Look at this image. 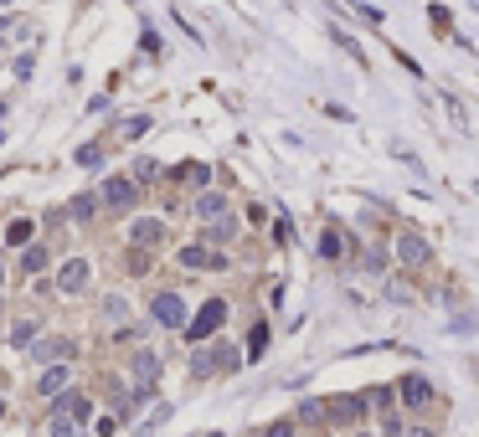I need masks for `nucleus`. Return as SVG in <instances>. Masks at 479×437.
Wrapping results in <instances>:
<instances>
[{"label": "nucleus", "instance_id": "6ab92c4d", "mask_svg": "<svg viewBox=\"0 0 479 437\" xmlns=\"http://www.w3.org/2000/svg\"><path fill=\"white\" fill-rule=\"evenodd\" d=\"M31 340H36V319H21L11 330V345H31Z\"/></svg>", "mask_w": 479, "mask_h": 437}, {"label": "nucleus", "instance_id": "39448f33", "mask_svg": "<svg viewBox=\"0 0 479 437\" xmlns=\"http://www.w3.org/2000/svg\"><path fill=\"white\" fill-rule=\"evenodd\" d=\"M397 396H402L407 406H423V401L433 396V386H428V376H418V370H412V376L397 381Z\"/></svg>", "mask_w": 479, "mask_h": 437}, {"label": "nucleus", "instance_id": "aec40b11", "mask_svg": "<svg viewBox=\"0 0 479 437\" xmlns=\"http://www.w3.org/2000/svg\"><path fill=\"white\" fill-rule=\"evenodd\" d=\"M73 422H78V417H68V411H57V417H52V437H73Z\"/></svg>", "mask_w": 479, "mask_h": 437}, {"label": "nucleus", "instance_id": "f3484780", "mask_svg": "<svg viewBox=\"0 0 479 437\" xmlns=\"http://www.w3.org/2000/svg\"><path fill=\"white\" fill-rule=\"evenodd\" d=\"M248 350H253V360H263V350H268V324H253V335H248Z\"/></svg>", "mask_w": 479, "mask_h": 437}, {"label": "nucleus", "instance_id": "7ed1b4c3", "mask_svg": "<svg viewBox=\"0 0 479 437\" xmlns=\"http://www.w3.org/2000/svg\"><path fill=\"white\" fill-rule=\"evenodd\" d=\"M397 257H402V268H423V262H428V242L418 232H402L397 237Z\"/></svg>", "mask_w": 479, "mask_h": 437}, {"label": "nucleus", "instance_id": "a211bd4d", "mask_svg": "<svg viewBox=\"0 0 479 437\" xmlns=\"http://www.w3.org/2000/svg\"><path fill=\"white\" fill-rule=\"evenodd\" d=\"M21 268H26V273H41V268H47V247H26V257H21Z\"/></svg>", "mask_w": 479, "mask_h": 437}, {"label": "nucleus", "instance_id": "cd10ccee", "mask_svg": "<svg viewBox=\"0 0 479 437\" xmlns=\"http://www.w3.org/2000/svg\"><path fill=\"white\" fill-rule=\"evenodd\" d=\"M268 437H294V422H273V427H268Z\"/></svg>", "mask_w": 479, "mask_h": 437}, {"label": "nucleus", "instance_id": "f8f14e48", "mask_svg": "<svg viewBox=\"0 0 479 437\" xmlns=\"http://www.w3.org/2000/svg\"><path fill=\"white\" fill-rule=\"evenodd\" d=\"M68 355H73V350L62 345V340H36V360H47V365H52V360H68Z\"/></svg>", "mask_w": 479, "mask_h": 437}, {"label": "nucleus", "instance_id": "b1692460", "mask_svg": "<svg viewBox=\"0 0 479 437\" xmlns=\"http://www.w3.org/2000/svg\"><path fill=\"white\" fill-rule=\"evenodd\" d=\"M299 417H304V422H320V417H325V406H320V401H304V406H299Z\"/></svg>", "mask_w": 479, "mask_h": 437}, {"label": "nucleus", "instance_id": "1a4fd4ad", "mask_svg": "<svg viewBox=\"0 0 479 437\" xmlns=\"http://www.w3.org/2000/svg\"><path fill=\"white\" fill-rule=\"evenodd\" d=\"M181 262H186V268H216V273H227V257H216L206 247H181Z\"/></svg>", "mask_w": 479, "mask_h": 437}, {"label": "nucleus", "instance_id": "412c9836", "mask_svg": "<svg viewBox=\"0 0 479 437\" xmlns=\"http://www.w3.org/2000/svg\"><path fill=\"white\" fill-rule=\"evenodd\" d=\"M73 216H78V222H88V216H93V195H78V201H73Z\"/></svg>", "mask_w": 479, "mask_h": 437}, {"label": "nucleus", "instance_id": "423d86ee", "mask_svg": "<svg viewBox=\"0 0 479 437\" xmlns=\"http://www.w3.org/2000/svg\"><path fill=\"white\" fill-rule=\"evenodd\" d=\"M129 237H135V247H155L165 237V222H155V216H140L135 227H129Z\"/></svg>", "mask_w": 479, "mask_h": 437}, {"label": "nucleus", "instance_id": "f03ea898", "mask_svg": "<svg viewBox=\"0 0 479 437\" xmlns=\"http://www.w3.org/2000/svg\"><path fill=\"white\" fill-rule=\"evenodd\" d=\"M222 319H227V303H222V298H211L206 309H201V314H196V319L186 324V335H191V340H206V335H211Z\"/></svg>", "mask_w": 479, "mask_h": 437}, {"label": "nucleus", "instance_id": "dca6fc26", "mask_svg": "<svg viewBox=\"0 0 479 437\" xmlns=\"http://www.w3.org/2000/svg\"><path fill=\"white\" fill-rule=\"evenodd\" d=\"M6 242H11V247H26V242H31V222H21V216H16V222L6 227Z\"/></svg>", "mask_w": 479, "mask_h": 437}, {"label": "nucleus", "instance_id": "c85d7f7f", "mask_svg": "<svg viewBox=\"0 0 479 437\" xmlns=\"http://www.w3.org/2000/svg\"><path fill=\"white\" fill-rule=\"evenodd\" d=\"M407 437H433V432H428V427H418V432H407Z\"/></svg>", "mask_w": 479, "mask_h": 437}, {"label": "nucleus", "instance_id": "a878e982", "mask_svg": "<svg viewBox=\"0 0 479 437\" xmlns=\"http://www.w3.org/2000/svg\"><path fill=\"white\" fill-rule=\"evenodd\" d=\"M144 129H149V119L140 114V119H129V124H124V134H129V139H135V134H144Z\"/></svg>", "mask_w": 479, "mask_h": 437}, {"label": "nucleus", "instance_id": "20e7f679", "mask_svg": "<svg viewBox=\"0 0 479 437\" xmlns=\"http://www.w3.org/2000/svg\"><path fill=\"white\" fill-rule=\"evenodd\" d=\"M57 288H62V293H83V288H88V262H83V257L62 262V273H57Z\"/></svg>", "mask_w": 479, "mask_h": 437}, {"label": "nucleus", "instance_id": "7c9ffc66", "mask_svg": "<svg viewBox=\"0 0 479 437\" xmlns=\"http://www.w3.org/2000/svg\"><path fill=\"white\" fill-rule=\"evenodd\" d=\"M0 283H6V268H0Z\"/></svg>", "mask_w": 479, "mask_h": 437}, {"label": "nucleus", "instance_id": "2f4dec72", "mask_svg": "<svg viewBox=\"0 0 479 437\" xmlns=\"http://www.w3.org/2000/svg\"><path fill=\"white\" fill-rule=\"evenodd\" d=\"M356 437H372V432H356Z\"/></svg>", "mask_w": 479, "mask_h": 437}, {"label": "nucleus", "instance_id": "0eeeda50", "mask_svg": "<svg viewBox=\"0 0 479 437\" xmlns=\"http://www.w3.org/2000/svg\"><path fill=\"white\" fill-rule=\"evenodd\" d=\"M155 376H160V355H155V350H140V355H135V381H140V391L155 386Z\"/></svg>", "mask_w": 479, "mask_h": 437}, {"label": "nucleus", "instance_id": "ddd939ff", "mask_svg": "<svg viewBox=\"0 0 479 437\" xmlns=\"http://www.w3.org/2000/svg\"><path fill=\"white\" fill-rule=\"evenodd\" d=\"M62 411H68V417H88V396H83V391H62Z\"/></svg>", "mask_w": 479, "mask_h": 437}, {"label": "nucleus", "instance_id": "f257e3e1", "mask_svg": "<svg viewBox=\"0 0 479 437\" xmlns=\"http://www.w3.org/2000/svg\"><path fill=\"white\" fill-rule=\"evenodd\" d=\"M149 314H155V324H165V330H181V324H186V303H181V293H160L155 303H149Z\"/></svg>", "mask_w": 479, "mask_h": 437}, {"label": "nucleus", "instance_id": "4468645a", "mask_svg": "<svg viewBox=\"0 0 479 437\" xmlns=\"http://www.w3.org/2000/svg\"><path fill=\"white\" fill-rule=\"evenodd\" d=\"M330 411H335V417H340V422H361V411H366V401H356V396H351V401H345V396H340V401H335Z\"/></svg>", "mask_w": 479, "mask_h": 437}, {"label": "nucleus", "instance_id": "9b49d317", "mask_svg": "<svg viewBox=\"0 0 479 437\" xmlns=\"http://www.w3.org/2000/svg\"><path fill=\"white\" fill-rule=\"evenodd\" d=\"M103 201L108 206H129V201H135V180H108L103 185Z\"/></svg>", "mask_w": 479, "mask_h": 437}, {"label": "nucleus", "instance_id": "9d476101", "mask_svg": "<svg viewBox=\"0 0 479 437\" xmlns=\"http://www.w3.org/2000/svg\"><path fill=\"white\" fill-rule=\"evenodd\" d=\"M196 211H201V222H222V216H227V195H216V190H201V201H196Z\"/></svg>", "mask_w": 479, "mask_h": 437}, {"label": "nucleus", "instance_id": "bb28decb", "mask_svg": "<svg viewBox=\"0 0 479 437\" xmlns=\"http://www.w3.org/2000/svg\"><path fill=\"white\" fill-rule=\"evenodd\" d=\"M320 252H325V257H340V237L330 232V237H325V242H320Z\"/></svg>", "mask_w": 479, "mask_h": 437}, {"label": "nucleus", "instance_id": "4be33fe9", "mask_svg": "<svg viewBox=\"0 0 479 437\" xmlns=\"http://www.w3.org/2000/svg\"><path fill=\"white\" fill-rule=\"evenodd\" d=\"M186 180H191V185H206L211 170H206V165H186Z\"/></svg>", "mask_w": 479, "mask_h": 437}, {"label": "nucleus", "instance_id": "5701e85b", "mask_svg": "<svg viewBox=\"0 0 479 437\" xmlns=\"http://www.w3.org/2000/svg\"><path fill=\"white\" fill-rule=\"evenodd\" d=\"M103 309H108V319H114V324H124V314H129V303H124V298H108Z\"/></svg>", "mask_w": 479, "mask_h": 437}, {"label": "nucleus", "instance_id": "473e14b6", "mask_svg": "<svg viewBox=\"0 0 479 437\" xmlns=\"http://www.w3.org/2000/svg\"><path fill=\"white\" fill-rule=\"evenodd\" d=\"M0 411H6V406H0Z\"/></svg>", "mask_w": 479, "mask_h": 437}, {"label": "nucleus", "instance_id": "2eb2a0df", "mask_svg": "<svg viewBox=\"0 0 479 437\" xmlns=\"http://www.w3.org/2000/svg\"><path fill=\"white\" fill-rule=\"evenodd\" d=\"M62 386H68V365H57V370H47V376H41V396H57Z\"/></svg>", "mask_w": 479, "mask_h": 437}, {"label": "nucleus", "instance_id": "c756f323", "mask_svg": "<svg viewBox=\"0 0 479 437\" xmlns=\"http://www.w3.org/2000/svg\"><path fill=\"white\" fill-rule=\"evenodd\" d=\"M201 437H222V432H201Z\"/></svg>", "mask_w": 479, "mask_h": 437}, {"label": "nucleus", "instance_id": "393cba45", "mask_svg": "<svg viewBox=\"0 0 479 437\" xmlns=\"http://www.w3.org/2000/svg\"><path fill=\"white\" fill-rule=\"evenodd\" d=\"M135 175H140V180H155L160 165H155V160H140V165H135Z\"/></svg>", "mask_w": 479, "mask_h": 437}, {"label": "nucleus", "instance_id": "6e6552de", "mask_svg": "<svg viewBox=\"0 0 479 437\" xmlns=\"http://www.w3.org/2000/svg\"><path fill=\"white\" fill-rule=\"evenodd\" d=\"M211 370H227V345H222V350H196L191 376H211Z\"/></svg>", "mask_w": 479, "mask_h": 437}]
</instances>
